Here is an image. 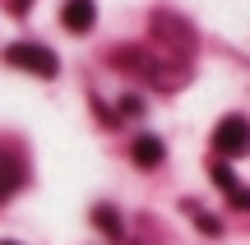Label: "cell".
I'll return each mask as SVG.
<instances>
[{"instance_id": "3957f363", "label": "cell", "mask_w": 250, "mask_h": 245, "mask_svg": "<svg viewBox=\"0 0 250 245\" xmlns=\"http://www.w3.org/2000/svg\"><path fill=\"white\" fill-rule=\"evenodd\" d=\"M61 19H65L70 33H88V28L98 23V5H93V0H65Z\"/></svg>"}, {"instance_id": "7a4b0ae2", "label": "cell", "mask_w": 250, "mask_h": 245, "mask_svg": "<svg viewBox=\"0 0 250 245\" xmlns=\"http://www.w3.org/2000/svg\"><path fill=\"white\" fill-rule=\"evenodd\" d=\"M213 148L223 157H246L250 153V120L246 116H227V120H218V130H213Z\"/></svg>"}, {"instance_id": "ba28073f", "label": "cell", "mask_w": 250, "mask_h": 245, "mask_svg": "<svg viewBox=\"0 0 250 245\" xmlns=\"http://www.w3.org/2000/svg\"><path fill=\"white\" fill-rule=\"evenodd\" d=\"M0 245H14V241H0Z\"/></svg>"}, {"instance_id": "277c9868", "label": "cell", "mask_w": 250, "mask_h": 245, "mask_svg": "<svg viewBox=\"0 0 250 245\" xmlns=\"http://www.w3.org/2000/svg\"><path fill=\"white\" fill-rule=\"evenodd\" d=\"M213 181H218V190H223V194H227V199H232V204H236V208H246V213H250V190H246V185H241V181H236V176H232V171H227V167H223V162H218V167H213Z\"/></svg>"}, {"instance_id": "52a82bcc", "label": "cell", "mask_w": 250, "mask_h": 245, "mask_svg": "<svg viewBox=\"0 0 250 245\" xmlns=\"http://www.w3.org/2000/svg\"><path fill=\"white\" fill-rule=\"evenodd\" d=\"M98 222H102V231L121 236V222H116V213H111V208H98Z\"/></svg>"}, {"instance_id": "6da1fadb", "label": "cell", "mask_w": 250, "mask_h": 245, "mask_svg": "<svg viewBox=\"0 0 250 245\" xmlns=\"http://www.w3.org/2000/svg\"><path fill=\"white\" fill-rule=\"evenodd\" d=\"M5 60L14 65V70L37 74V79H51V74L61 70V60H56L46 46H37V42H14V46H5Z\"/></svg>"}, {"instance_id": "8992f818", "label": "cell", "mask_w": 250, "mask_h": 245, "mask_svg": "<svg viewBox=\"0 0 250 245\" xmlns=\"http://www.w3.org/2000/svg\"><path fill=\"white\" fill-rule=\"evenodd\" d=\"M19 181H23V167H19L14 157L0 148V199H9V194L19 190Z\"/></svg>"}, {"instance_id": "5b68a950", "label": "cell", "mask_w": 250, "mask_h": 245, "mask_svg": "<svg viewBox=\"0 0 250 245\" xmlns=\"http://www.w3.org/2000/svg\"><path fill=\"white\" fill-rule=\"evenodd\" d=\"M162 157H167L162 139H153V134H139V139H134V162H139V167H158Z\"/></svg>"}]
</instances>
